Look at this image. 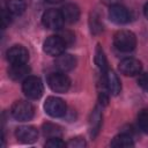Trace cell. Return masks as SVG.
Instances as JSON below:
<instances>
[{"label":"cell","mask_w":148,"mask_h":148,"mask_svg":"<svg viewBox=\"0 0 148 148\" xmlns=\"http://www.w3.org/2000/svg\"><path fill=\"white\" fill-rule=\"evenodd\" d=\"M143 13H145V16L148 18V2L145 5V8H143Z\"/></svg>","instance_id":"obj_30"},{"label":"cell","mask_w":148,"mask_h":148,"mask_svg":"<svg viewBox=\"0 0 148 148\" xmlns=\"http://www.w3.org/2000/svg\"><path fill=\"white\" fill-rule=\"evenodd\" d=\"M114 46L121 52H131L136 45L135 35L130 30H119L113 37Z\"/></svg>","instance_id":"obj_1"},{"label":"cell","mask_w":148,"mask_h":148,"mask_svg":"<svg viewBox=\"0 0 148 148\" xmlns=\"http://www.w3.org/2000/svg\"><path fill=\"white\" fill-rule=\"evenodd\" d=\"M68 147H74V148H81L83 146H86V142L83 139L81 138H73L69 140V142L67 143Z\"/></svg>","instance_id":"obj_26"},{"label":"cell","mask_w":148,"mask_h":148,"mask_svg":"<svg viewBox=\"0 0 148 148\" xmlns=\"http://www.w3.org/2000/svg\"><path fill=\"white\" fill-rule=\"evenodd\" d=\"M76 65V59L74 56L68 53H61L56 59V67L59 69V72L66 73L72 71Z\"/></svg>","instance_id":"obj_12"},{"label":"cell","mask_w":148,"mask_h":148,"mask_svg":"<svg viewBox=\"0 0 148 148\" xmlns=\"http://www.w3.org/2000/svg\"><path fill=\"white\" fill-rule=\"evenodd\" d=\"M95 62L97 65V67L103 71V72H106L108 71V60H106V57L104 54V51L103 49L101 47V45L98 44L97 47H96V52H95Z\"/></svg>","instance_id":"obj_20"},{"label":"cell","mask_w":148,"mask_h":148,"mask_svg":"<svg viewBox=\"0 0 148 148\" xmlns=\"http://www.w3.org/2000/svg\"><path fill=\"white\" fill-rule=\"evenodd\" d=\"M109 17L116 24H125L130 22V18H131L128 10L120 5H113L110 7Z\"/></svg>","instance_id":"obj_11"},{"label":"cell","mask_w":148,"mask_h":148,"mask_svg":"<svg viewBox=\"0 0 148 148\" xmlns=\"http://www.w3.org/2000/svg\"><path fill=\"white\" fill-rule=\"evenodd\" d=\"M1 22H2V29H5L7 25H9V23L12 22V13L8 10V9H3L2 10V18H1Z\"/></svg>","instance_id":"obj_25"},{"label":"cell","mask_w":148,"mask_h":148,"mask_svg":"<svg viewBox=\"0 0 148 148\" xmlns=\"http://www.w3.org/2000/svg\"><path fill=\"white\" fill-rule=\"evenodd\" d=\"M45 146L50 147V148H62V147L67 146V143H65L60 138H51V139H49V141H46Z\"/></svg>","instance_id":"obj_24"},{"label":"cell","mask_w":148,"mask_h":148,"mask_svg":"<svg viewBox=\"0 0 148 148\" xmlns=\"http://www.w3.org/2000/svg\"><path fill=\"white\" fill-rule=\"evenodd\" d=\"M62 131H61V127L56 125V124H52V123H46L43 125V134L45 136H47L49 139L51 138H60Z\"/></svg>","instance_id":"obj_18"},{"label":"cell","mask_w":148,"mask_h":148,"mask_svg":"<svg viewBox=\"0 0 148 148\" xmlns=\"http://www.w3.org/2000/svg\"><path fill=\"white\" fill-rule=\"evenodd\" d=\"M138 83H139V86H140L143 90L148 91V73L141 74V75L139 76V79H138Z\"/></svg>","instance_id":"obj_27"},{"label":"cell","mask_w":148,"mask_h":148,"mask_svg":"<svg viewBox=\"0 0 148 148\" xmlns=\"http://www.w3.org/2000/svg\"><path fill=\"white\" fill-rule=\"evenodd\" d=\"M47 83L49 87L56 92H66L71 87L69 77L62 72L51 73L47 77Z\"/></svg>","instance_id":"obj_4"},{"label":"cell","mask_w":148,"mask_h":148,"mask_svg":"<svg viewBox=\"0 0 148 148\" xmlns=\"http://www.w3.org/2000/svg\"><path fill=\"white\" fill-rule=\"evenodd\" d=\"M35 110L27 101H16L12 106V116L18 121H27L34 117Z\"/></svg>","instance_id":"obj_3"},{"label":"cell","mask_w":148,"mask_h":148,"mask_svg":"<svg viewBox=\"0 0 148 148\" xmlns=\"http://www.w3.org/2000/svg\"><path fill=\"white\" fill-rule=\"evenodd\" d=\"M61 15L65 22L67 23H74L80 17V9L74 3H67L61 8Z\"/></svg>","instance_id":"obj_15"},{"label":"cell","mask_w":148,"mask_h":148,"mask_svg":"<svg viewBox=\"0 0 148 148\" xmlns=\"http://www.w3.org/2000/svg\"><path fill=\"white\" fill-rule=\"evenodd\" d=\"M99 101H101V103H102L103 105H106V104H108V101H109V99H108L106 95L102 92V94L99 95Z\"/></svg>","instance_id":"obj_28"},{"label":"cell","mask_w":148,"mask_h":148,"mask_svg":"<svg viewBox=\"0 0 148 148\" xmlns=\"http://www.w3.org/2000/svg\"><path fill=\"white\" fill-rule=\"evenodd\" d=\"M22 90L24 95L30 99H38L44 91L42 80L37 76H28L24 79L22 84Z\"/></svg>","instance_id":"obj_2"},{"label":"cell","mask_w":148,"mask_h":148,"mask_svg":"<svg viewBox=\"0 0 148 148\" xmlns=\"http://www.w3.org/2000/svg\"><path fill=\"white\" fill-rule=\"evenodd\" d=\"M119 0H102V2L104 5H108V6H113V5H117Z\"/></svg>","instance_id":"obj_29"},{"label":"cell","mask_w":148,"mask_h":148,"mask_svg":"<svg viewBox=\"0 0 148 148\" xmlns=\"http://www.w3.org/2000/svg\"><path fill=\"white\" fill-rule=\"evenodd\" d=\"M28 59H29V52L25 47H23L21 45H15L7 51V60L12 65L27 64Z\"/></svg>","instance_id":"obj_9"},{"label":"cell","mask_w":148,"mask_h":148,"mask_svg":"<svg viewBox=\"0 0 148 148\" xmlns=\"http://www.w3.org/2000/svg\"><path fill=\"white\" fill-rule=\"evenodd\" d=\"M7 9L13 15H21L25 10V1L24 0H8Z\"/></svg>","instance_id":"obj_19"},{"label":"cell","mask_w":148,"mask_h":148,"mask_svg":"<svg viewBox=\"0 0 148 148\" xmlns=\"http://www.w3.org/2000/svg\"><path fill=\"white\" fill-rule=\"evenodd\" d=\"M30 68L27 64H14L8 69V75L14 81H20L22 79H27Z\"/></svg>","instance_id":"obj_13"},{"label":"cell","mask_w":148,"mask_h":148,"mask_svg":"<svg viewBox=\"0 0 148 148\" xmlns=\"http://www.w3.org/2000/svg\"><path fill=\"white\" fill-rule=\"evenodd\" d=\"M58 36L64 40V43L66 44V46H69V45H72L73 43H74V34L72 32V31H69V30H60L59 29V34H58Z\"/></svg>","instance_id":"obj_23"},{"label":"cell","mask_w":148,"mask_h":148,"mask_svg":"<svg viewBox=\"0 0 148 148\" xmlns=\"http://www.w3.org/2000/svg\"><path fill=\"white\" fill-rule=\"evenodd\" d=\"M65 47H67L66 44L64 43V40L58 35L49 37L44 42V45H43L44 52L47 53L49 56H53V57H58L61 53H64Z\"/></svg>","instance_id":"obj_7"},{"label":"cell","mask_w":148,"mask_h":148,"mask_svg":"<svg viewBox=\"0 0 148 148\" xmlns=\"http://www.w3.org/2000/svg\"><path fill=\"white\" fill-rule=\"evenodd\" d=\"M102 125V112L101 109L97 106L92 110L90 118H89V126H90V134L92 138H95L97 135V133L99 132Z\"/></svg>","instance_id":"obj_16"},{"label":"cell","mask_w":148,"mask_h":148,"mask_svg":"<svg viewBox=\"0 0 148 148\" xmlns=\"http://www.w3.org/2000/svg\"><path fill=\"white\" fill-rule=\"evenodd\" d=\"M111 147H116V148H121V147H132L134 145L133 139L130 134L126 133H121L116 135L112 141H111Z\"/></svg>","instance_id":"obj_17"},{"label":"cell","mask_w":148,"mask_h":148,"mask_svg":"<svg viewBox=\"0 0 148 148\" xmlns=\"http://www.w3.org/2000/svg\"><path fill=\"white\" fill-rule=\"evenodd\" d=\"M104 80H105V84H106V88L112 94V95H118L121 90V84H120V81L118 79V76L114 74L113 71H110L108 69L105 72V75H104Z\"/></svg>","instance_id":"obj_14"},{"label":"cell","mask_w":148,"mask_h":148,"mask_svg":"<svg viewBox=\"0 0 148 148\" xmlns=\"http://www.w3.org/2000/svg\"><path fill=\"white\" fill-rule=\"evenodd\" d=\"M15 135L18 141L23 143H34L38 139V131L34 126H20L15 131Z\"/></svg>","instance_id":"obj_10"},{"label":"cell","mask_w":148,"mask_h":148,"mask_svg":"<svg viewBox=\"0 0 148 148\" xmlns=\"http://www.w3.org/2000/svg\"><path fill=\"white\" fill-rule=\"evenodd\" d=\"M118 69L121 74L126 76H134L139 74L142 69V65L139 60L133 59V58H126L119 62Z\"/></svg>","instance_id":"obj_8"},{"label":"cell","mask_w":148,"mask_h":148,"mask_svg":"<svg viewBox=\"0 0 148 148\" xmlns=\"http://www.w3.org/2000/svg\"><path fill=\"white\" fill-rule=\"evenodd\" d=\"M89 24H90V30H91V32L95 34V35L99 34V32L103 30V25H102V23L99 22V16H98L96 13H92V14L90 15Z\"/></svg>","instance_id":"obj_21"},{"label":"cell","mask_w":148,"mask_h":148,"mask_svg":"<svg viewBox=\"0 0 148 148\" xmlns=\"http://www.w3.org/2000/svg\"><path fill=\"white\" fill-rule=\"evenodd\" d=\"M42 22L45 28L51 30H59L62 27V23L65 22L61 15V12L57 9H49L43 14Z\"/></svg>","instance_id":"obj_6"},{"label":"cell","mask_w":148,"mask_h":148,"mask_svg":"<svg viewBox=\"0 0 148 148\" xmlns=\"http://www.w3.org/2000/svg\"><path fill=\"white\" fill-rule=\"evenodd\" d=\"M138 125L140 130L148 134V109L142 110L138 116Z\"/></svg>","instance_id":"obj_22"},{"label":"cell","mask_w":148,"mask_h":148,"mask_svg":"<svg viewBox=\"0 0 148 148\" xmlns=\"http://www.w3.org/2000/svg\"><path fill=\"white\" fill-rule=\"evenodd\" d=\"M47 2H51V3H58V2H60V1H62V0H46Z\"/></svg>","instance_id":"obj_31"},{"label":"cell","mask_w":148,"mask_h":148,"mask_svg":"<svg viewBox=\"0 0 148 148\" xmlns=\"http://www.w3.org/2000/svg\"><path fill=\"white\" fill-rule=\"evenodd\" d=\"M44 109L49 116L58 118V117H62L66 113L67 106H66V103L61 98L56 97V96H50L46 98L44 103Z\"/></svg>","instance_id":"obj_5"}]
</instances>
